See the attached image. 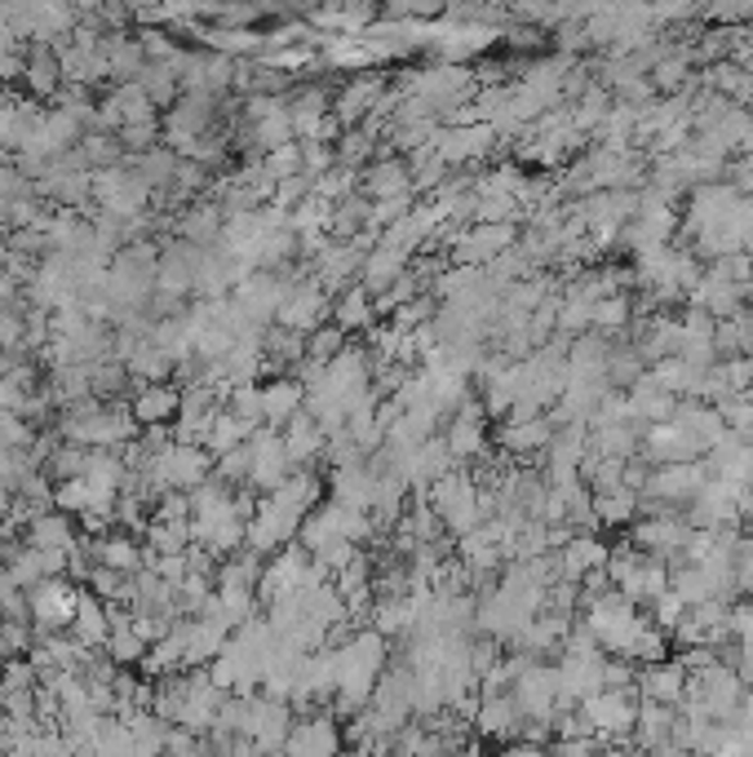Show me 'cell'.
<instances>
[{
    "mask_svg": "<svg viewBox=\"0 0 753 757\" xmlns=\"http://www.w3.org/2000/svg\"><path fill=\"white\" fill-rule=\"evenodd\" d=\"M81 594L85 589H76L72 581H40L32 594H27V602H32V621H36V630L49 638V634H58V630H72V621H76V607H81Z\"/></svg>",
    "mask_w": 753,
    "mask_h": 757,
    "instance_id": "1",
    "label": "cell"
},
{
    "mask_svg": "<svg viewBox=\"0 0 753 757\" xmlns=\"http://www.w3.org/2000/svg\"><path fill=\"white\" fill-rule=\"evenodd\" d=\"M709 484V465L705 461H688V465H660L652 469L643 497H660L665 505H678V501H696V492Z\"/></svg>",
    "mask_w": 753,
    "mask_h": 757,
    "instance_id": "2",
    "label": "cell"
},
{
    "mask_svg": "<svg viewBox=\"0 0 753 757\" xmlns=\"http://www.w3.org/2000/svg\"><path fill=\"white\" fill-rule=\"evenodd\" d=\"M129 412H133V422H138L143 430L151 426H169L182 417V390L169 381V386H143L138 394L129 399Z\"/></svg>",
    "mask_w": 753,
    "mask_h": 757,
    "instance_id": "3",
    "label": "cell"
},
{
    "mask_svg": "<svg viewBox=\"0 0 753 757\" xmlns=\"http://www.w3.org/2000/svg\"><path fill=\"white\" fill-rule=\"evenodd\" d=\"M585 722L598 735H621V731H630L639 722V709H634V700L626 692H598V696L585 700Z\"/></svg>",
    "mask_w": 753,
    "mask_h": 757,
    "instance_id": "4",
    "label": "cell"
},
{
    "mask_svg": "<svg viewBox=\"0 0 753 757\" xmlns=\"http://www.w3.org/2000/svg\"><path fill=\"white\" fill-rule=\"evenodd\" d=\"M611 554H607V545L594 540V536H572L563 549H559V572L563 576H590V572H607Z\"/></svg>",
    "mask_w": 753,
    "mask_h": 757,
    "instance_id": "5",
    "label": "cell"
},
{
    "mask_svg": "<svg viewBox=\"0 0 753 757\" xmlns=\"http://www.w3.org/2000/svg\"><path fill=\"white\" fill-rule=\"evenodd\" d=\"M23 85L32 89V98H53V94L62 89V72H58V53H53V45H40V40L27 45V72H23Z\"/></svg>",
    "mask_w": 753,
    "mask_h": 757,
    "instance_id": "6",
    "label": "cell"
},
{
    "mask_svg": "<svg viewBox=\"0 0 753 757\" xmlns=\"http://www.w3.org/2000/svg\"><path fill=\"white\" fill-rule=\"evenodd\" d=\"M76 518H66L58 510L40 514L32 527H27V549H58V554H72L76 549Z\"/></svg>",
    "mask_w": 753,
    "mask_h": 757,
    "instance_id": "7",
    "label": "cell"
},
{
    "mask_svg": "<svg viewBox=\"0 0 753 757\" xmlns=\"http://www.w3.org/2000/svg\"><path fill=\"white\" fill-rule=\"evenodd\" d=\"M297 407H302V386H293V381L266 386V390H262V426L284 430V422L297 417Z\"/></svg>",
    "mask_w": 753,
    "mask_h": 757,
    "instance_id": "8",
    "label": "cell"
},
{
    "mask_svg": "<svg viewBox=\"0 0 753 757\" xmlns=\"http://www.w3.org/2000/svg\"><path fill=\"white\" fill-rule=\"evenodd\" d=\"M643 692L652 696V700H665V705H673L682 692H688V673H682V664H647V673H643Z\"/></svg>",
    "mask_w": 753,
    "mask_h": 757,
    "instance_id": "9",
    "label": "cell"
},
{
    "mask_svg": "<svg viewBox=\"0 0 753 757\" xmlns=\"http://www.w3.org/2000/svg\"><path fill=\"white\" fill-rule=\"evenodd\" d=\"M590 501H594V523H607V527H616V523H626L634 510H639V492H630V488H611V492H590Z\"/></svg>",
    "mask_w": 753,
    "mask_h": 757,
    "instance_id": "10",
    "label": "cell"
},
{
    "mask_svg": "<svg viewBox=\"0 0 753 757\" xmlns=\"http://www.w3.org/2000/svg\"><path fill=\"white\" fill-rule=\"evenodd\" d=\"M147 549L160 559H178L191 549V523H147Z\"/></svg>",
    "mask_w": 753,
    "mask_h": 757,
    "instance_id": "11",
    "label": "cell"
},
{
    "mask_svg": "<svg viewBox=\"0 0 753 757\" xmlns=\"http://www.w3.org/2000/svg\"><path fill=\"white\" fill-rule=\"evenodd\" d=\"M116 137H120L124 156H147V151H156L165 143V137H160V115L156 120H143V124H124Z\"/></svg>",
    "mask_w": 753,
    "mask_h": 757,
    "instance_id": "12",
    "label": "cell"
},
{
    "mask_svg": "<svg viewBox=\"0 0 753 757\" xmlns=\"http://www.w3.org/2000/svg\"><path fill=\"white\" fill-rule=\"evenodd\" d=\"M107 651H111V660H116V664H129V660H143L147 643H143L138 634H133V630H111Z\"/></svg>",
    "mask_w": 753,
    "mask_h": 757,
    "instance_id": "13",
    "label": "cell"
},
{
    "mask_svg": "<svg viewBox=\"0 0 753 757\" xmlns=\"http://www.w3.org/2000/svg\"><path fill=\"white\" fill-rule=\"evenodd\" d=\"M594 323L598 328H621V323H630V302L616 293V297H607V302H598L594 306Z\"/></svg>",
    "mask_w": 753,
    "mask_h": 757,
    "instance_id": "14",
    "label": "cell"
},
{
    "mask_svg": "<svg viewBox=\"0 0 753 757\" xmlns=\"http://www.w3.org/2000/svg\"><path fill=\"white\" fill-rule=\"evenodd\" d=\"M373 195H403V164H377L373 169V182H368Z\"/></svg>",
    "mask_w": 753,
    "mask_h": 757,
    "instance_id": "15",
    "label": "cell"
},
{
    "mask_svg": "<svg viewBox=\"0 0 753 757\" xmlns=\"http://www.w3.org/2000/svg\"><path fill=\"white\" fill-rule=\"evenodd\" d=\"M368 319V297L364 293H351L347 302L337 306V328H355V323H364Z\"/></svg>",
    "mask_w": 753,
    "mask_h": 757,
    "instance_id": "16",
    "label": "cell"
}]
</instances>
